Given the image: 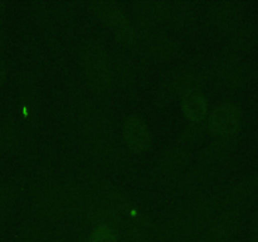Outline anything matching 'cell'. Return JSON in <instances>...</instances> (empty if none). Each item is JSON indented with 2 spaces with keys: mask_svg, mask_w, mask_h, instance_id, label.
I'll use <instances>...</instances> for the list:
<instances>
[{
  "mask_svg": "<svg viewBox=\"0 0 258 242\" xmlns=\"http://www.w3.org/2000/svg\"><path fill=\"white\" fill-rule=\"evenodd\" d=\"M82 67L90 85L97 91H105L112 83L108 55L105 47L96 39H88L82 47Z\"/></svg>",
  "mask_w": 258,
  "mask_h": 242,
  "instance_id": "1",
  "label": "cell"
},
{
  "mask_svg": "<svg viewBox=\"0 0 258 242\" xmlns=\"http://www.w3.org/2000/svg\"><path fill=\"white\" fill-rule=\"evenodd\" d=\"M242 124V111L234 102H222L209 115L207 129L216 139L229 138L238 133Z\"/></svg>",
  "mask_w": 258,
  "mask_h": 242,
  "instance_id": "2",
  "label": "cell"
},
{
  "mask_svg": "<svg viewBox=\"0 0 258 242\" xmlns=\"http://www.w3.org/2000/svg\"><path fill=\"white\" fill-rule=\"evenodd\" d=\"M242 213L238 208H229L212 219L199 234L198 242H229L238 232Z\"/></svg>",
  "mask_w": 258,
  "mask_h": 242,
  "instance_id": "3",
  "label": "cell"
},
{
  "mask_svg": "<svg viewBox=\"0 0 258 242\" xmlns=\"http://www.w3.org/2000/svg\"><path fill=\"white\" fill-rule=\"evenodd\" d=\"M242 7L237 2H218L209 9L207 23L216 33H224L231 30L241 18Z\"/></svg>",
  "mask_w": 258,
  "mask_h": 242,
  "instance_id": "4",
  "label": "cell"
},
{
  "mask_svg": "<svg viewBox=\"0 0 258 242\" xmlns=\"http://www.w3.org/2000/svg\"><path fill=\"white\" fill-rule=\"evenodd\" d=\"M77 197H76L75 191L71 188H57L47 192L39 203L40 212L45 217L49 218H57V217L63 216L67 212H70L77 203Z\"/></svg>",
  "mask_w": 258,
  "mask_h": 242,
  "instance_id": "5",
  "label": "cell"
},
{
  "mask_svg": "<svg viewBox=\"0 0 258 242\" xmlns=\"http://www.w3.org/2000/svg\"><path fill=\"white\" fill-rule=\"evenodd\" d=\"M123 139L128 148L135 153H144L153 143V135L148 124L138 115H130L123 121Z\"/></svg>",
  "mask_w": 258,
  "mask_h": 242,
  "instance_id": "6",
  "label": "cell"
},
{
  "mask_svg": "<svg viewBox=\"0 0 258 242\" xmlns=\"http://www.w3.org/2000/svg\"><path fill=\"white\" fill-rule=\"evenodd\" d=\"M258 189V169L252 173L242 176L241 179L232 183L224 192L222 198L223 206H233V204L241 203L252 196Z\"/></svg>",
  "mask_w": 258,
  "mask_h": 242,
  "instance_id": "7",
  "label": "cell"
},
{
  "mask_svg": "<svg viewBox=\"0 0 258 242\" xmlns=\"http://www.w3.org/2000/svg\"><path fill=\"white\" fill-rule=\"evenodd\" d=\"M222 202L217 194H208L202 198L193 208L190 209V219L197 236L203 232L207 224L213 219V216L221 207Z\"/></svg>",
  "mask_w": 258,
  "mask_h": 242,
  "instance_id": "8",
  "label": "cell"
},
{
  "mask_svg": "<svg viewBox=\"0 0 258 242\" xmlns=\"http://www.w3.org/2000/svg\"><path fill=\"white\" fill-rule=\"evenodd\" d=\"M204 83L203 76L196 71H181L170 78L166 86V92L170 97H183L193 91H201Z\"/></svg>",
  "mask_w": 258,
  "mask_h": 242,
  "instance_id": "9",
  "label": "cell"
},
{
  "mask_svg": "<svg viewBox=\"0 0 258 242\" xmlns=\"http://www.w3.org/2000/svg\"><path fill=\"white\" fill-rule=\"evenodd\" d=\"M258 42V17L251 18L246 23L239 25L233 32L231 38L232 52H243L248 50Z\"/></svg>",
  "mask_w": 258,
  "mask_h": 242,
  "instance_id": "10",
  "label": "cell"
},
{
  "mask_svg": "<svg viewBox=\"0 0 258 242\" xmlns=\"http://www.w3.org/2000/svg\"><path fill=\"white\" fill-rule=\"evenodd\" d=\"M135 13L141 24L153 25L170 13V4L161 0H144L136 3Z\"/></svg>",
  "mask_w": 258,
  "mask_h": 242,
  "instance_id": "11",
  "label": "cell"
},
{
  "mask_svg": "<svg viewBox=\"0 0 258 242\" xmlns=\"http://www.w3.org/2000/svg\"><path fill=\"white\" fill-rule=\"evenodd\" d=\"M181 111L190 124L202 123L208 112V101L202 91H193L181 97Z\"/></svg>",
  "mask_w": 258,
  "mask_h": 242,
  "instance_id": "12",
  "label": "cell"
},
{
  "mask_svg": "<svg viewBox=\"0 0 258 242\" xmlns=\"http://www.w3.org/2000/svg\"><path fill=\"white\" fill-rule=\"evenodd\" d=\"M237 143V138L234 136H229V138H221L217 139L212 144H209L202 153L199 161L202 165L211 166L213 164L219 163L223 159H226L229 155L232 150L234 149Z\"/></svg>",
  "mask_w": 258,
  "mask_h": 242,
  "instance_id": "13",
  "label": "cell"
},
{
  "mask_svg": "<svg viewBox=\"0 0 258 242\" xmlns=\"http://www.w3.org/2000/svg\"><path fill=\"white\" fill-rule=\"evenodd\" d=\"M258 76V63L249 60V62H237L228 72L224 75L226 82L229 87L239 88L248 85L252 81L256 80Z\"/></svg>",
  "mask_w": 258,
  "mask_h": 242,
  "instance_id": "14",
  "label": "cell"
},
{
  "mask_svg": "<svg viewBox=\"0 0 258 242\" xmlns=\"http://www.w3.org/2000/svg\"><path fill=\"white\" fill-rule=\"evenodd\" d=\"M91 8H92V12L103 23L110 25L112 29H116L120 25L130 22L128 18L126 17L125 13H123V10L117 4H115L112 2H102V0H98V2H93L91 4Z\"/></svg>",
  "mask_w": 258,
  "mask_h": 242,
  "instance_id": "15",
  "label": "cell"
},
{
  "mask_svg": "<svg viewBox=\"0 0 258 242\" xmlns=\"http://www.w3.org/2000/svg\"><path fill=\"white\" fill-rule=\"evenodd\" d=\"M189 161V154L183 148H170L161 155L159 168L163 173L171 174L185 168Z\"/></svg>",
  "mask_w": 258,
  "mask_h": 242,
  "instance_id": "16",
  "label": "cell"
},
{
  "mask_svg": "<svg viewBox=\"0 0 258 242\" xmlns=\"http://www.w3.org/2000/svg\"><path fill=\"white\" fill-rule=\"evenodd\" d=\"M148 48L151 54L161 60L171 59L176 54L175 42L165 34H154L148 39Z\"/></svg>",
  "mask_w": 258,
  "mask_h": 242,
  "instance_id": "17",
  "label": "cell"
},
{
  "mask_svg": "<svg viewBox=\"0 0 258 242\" xmlns=\"http://www.w3.org/2000/svg\"><path fill=\"white\" fill-rule=\"evenodd\" d=\"M105 202L118 214H127L134 211V203L130 197L115 186H106Z\"/></svg>",
  "mask_w": 258,
  "mask_h": 242,
  "instance_id": "18",
  "label": "cell"
},
{
  "mask_svg": "<svg viewBox=\"0 0 258 242\" xmlns=\"http://www.w3.org/2000/svg\"><path fill=\"white\" fill-rule=\"evenodd\" d=\"M126 242H151V223L146 216H138L128 228Z\"/></svg>",
  "mask_w": 258,
  "mask_h": 242,
  "instance_id": "19",
  "label": "cell"
},
{
  "mask_svg": "<svg viewBox=\"0 0 258 242\" xmlns=\"http://www.w3.org/2000/svg\"><path fill=\"white\" fill-rule=\"evenodd\" d=\"M20 140L19 128L14 121H5L0 128V148L5 151H13Z\"/></svg>",
  "mask_w": 258,
  "mask_h": 242,
  "instance_id": "20",
  "label": "cell"
},
{
  "mask_svg": "<svg viewBox=\"0 0 258 242\" xmlns=\"http://www.w3.org/2000/svg\"><path fill=\"white\" fill-rule=\"evenodd\" d=\"M170 12H173V19L178 25H188L193 22L196 13L194 9L188 3H180V4L170 7Z\"/></svg>",
  "mask_w": 258,
  "mask_h": 242,
  "instance_id": "21",
  "label": "cell"
},
{
  "mask_svg": "<svg viewBox=\"0 0 258 242\" xmlns=\"http://www.w3.org/2000/svg\"><path fill=\"white\" fill-rule=\"evenodd\" d=\"M113 35H115L116 40L120 44L125 45V47H131L138 40V34H136L135 28L133 27L130 22L125 23V24L120 25L118 28L113 29Z\"/></svg>",
  "mask_w": 258,
  "mask_h": 242,
  "instance_id": "22",
  "label": "cell"
},
{
  "mask_svg": "<svg viewBox=\"0 0 258 242\" xmlns=\"http://www.w3.org/2000/svg\"><path fill=\"white\" fill-rule=\"evenodd\" d=\"M87 242H118L117 232L107 226H95L88 234Z\"/></svg>",
  "mask_w": 258,
  "mask_h": 242,
  "instance_id": "23",
  "label": "cell"
},
{
  "mask_svg": "<svg viewBox=\"0 0 258 242\" xmlns=\"http://www.w3.org/2000/svg\"><path fill=\"white\" fill-rule=\"evenodd\" d=\"M13 199H14V193L12 187L8 184L0 187V219L8 213L13 204Z\"/></svg>",
  "mask_w": 258,
  "mask_h": 242,
  "instance_id": "24",
  "label": "cell"
},
{
  "mask_svg": "<svg viewBox=\"0 0 258 242\" xmlns=\"http://www.w3.org/2000/svg\"><path fill=\"white\" fill-rule=\"evenodd\" d=\"M203 130L204 126L202 123L190 124V126H188V128L183 131V134H181L180 141H183V143H194V141L198 140L199 138H202Z\"/></svg>",
  "mask_w": 258,
  "mask_h": 242,
  "instance_id": "25",
  "label": "cell"
},
{
  "mask_svg": "<svg viewBox=\"0 0 258 242\" xmlns=\"http://www.w3.org/2000/svg\"><path fill=\"white\" fill-rule=\"evenodd\" d=\"M251 234L252 238H258V208L254 212L251 221Z\"/></svg>",
  "mask_w": 258,
  "mask_h": 242,
  "instance_id": "26",
  "label": "cell"
},
{
  "mask_svg": "<svg viewBox=\"0 0 258 242\" xmlns=\"http://www.w3.org/2000/svg\"><path fill=\"white\" fill-rule=\"evenodd\" d=\"M7 75H8V67H7V63L3 58H0V88L2 86L4 85L5 80H7Z\"/></svg>",
  "mask_w": 258,
  "mask_h": 242,
  "instance_id": "27",
  "label": "cell"
},
{
  "mask_svg": "<svg viewBox=\"0 0 258 242\" xmlns=\"http://www.w3.org/2000/svg\"><path fill=\"white\" fill-rule=\"evenodd\" d=\"M22 242H35V241H33V239H24V241Z\"/></svg>",
  "mask_w": 258,
  "mask_h": 242,
  "instance_id": "28",
  "label": "cell"
},
{
  "mask_svg": "<svg viewBox=\"0 0 258 242\" xmlns=\"http://www.w3.org/2000/svg\"><path fill=\"white\" fill-rule=\"evenodd\" d=\"M251 242H258V238H252Z\"/></svg>",
  "mask_w": 258,
  "mask_h": 242,
  "instance_id": "29",
  "label": "cell"
}]
</instances>
